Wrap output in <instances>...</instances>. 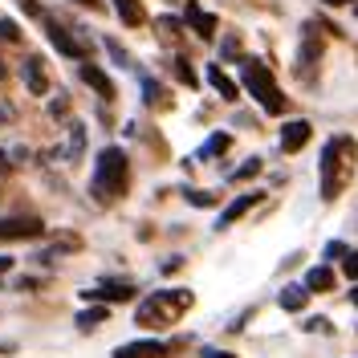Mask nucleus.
Segmentation results:
<instances>
[{"label": "nucleus", "instance_id": "nucleus-15", "mask_svg": "<svg viewBox=\"0 0 358 358\" xmlns=\"http://www.w3.org/2000/svg\"><path fill=\"white\" fill-rule=\"evenodd\" d=\"M306 301H310V289H306V285H289V289H281V310L297 313V310H306Z\"/></svg>", "mask_w": 358, "mask_h": 358}, {"label": "nucleus", "instance_id": "nucleus-21", "mask_svg": "<svg viewBox=\"0 0 358 358\" xmlns=\"http://www.w3.org/2000/svg\"><path fill=\"white\" fill-rule=\"evenodd\" d=\"M17 41H21V24L0 17V45H17Z\"/></svg>", "mask_w": 358, "mask_h": 358}, {"label": "nucleus", "instance_id": "nucleus-7", "mask_svg": "<svg viewBox=\"0 0 358 358\" xmlns=\"http://www.w3.org/2000/svg\"><path fill=\"white\" fill-rule=\"evenodd\" d=\"M310 122H306V118H293V122H285V127H281V151H301V147H306V143H310Z\"/></svg>", "mask_w": 358, "mask_h": 358}, {"label": "nucleus", "instance_id": "nucleus-27", "mask_svg": "<svg viewBox=\"0 0 358 358\" xmlns=\"http://www.w3.org/2000/svg\"><path fill=\"white\" fill-rule=\"evenodd\" d=\"M187 200L196 203V208H212V203H216L212 196H208V192H187Z\"/></svg>", "mask_w": 358, "mask_h": 358}, {"label": "nucleus", "instance_id": "nucleus-23", "mask_svg": "<svg viewBox=\"0 0 358 358\" xmlns=\"http://www.w3.org/2000/svg\"><path fill=\"white\" fill-rule=\"evenodd\" d=\"M220 151H228V134H212L208 147H203V155H220Z\"/></svg>", "mask_w": 358, "mask_h": 358}, {"label": "nucleus", "instance_id": "nucleus-9", "mask_svg": "<svg viewBox=\"0 0 358 358\" xmlns=\"http://www.w3.org/2000/svg\"><path fill=\"white\" fill-rule=\"evenodd\" d=\"M183 17H187V24H192L200 37H216V17H212V13H203L200 4H187V13H183Z\"/></svg>", "mask_w": 358, "mask_h": 358}, {"label": "nucleus", "instance_id": "nucleus-17", "mask_svg": "<svg viewBox=\"0 0 358 358\" xmlns=\"http://www.w3.org/2000/svg\"><path fill=\"white\" fill-rule=\"evenodd\" d=\"M24 159H29V147H21V143L4 147V151H0V176H4V171H13V167H21Z\"/></svg>", "mask_w": 358, "mask_h": 358}, {"label": "nucleus", "instance_id": "nucleus-10", "mask_svg": "<svg viewBox=\"0 0 358 358\" xmlns=\"http://www.w3.org/2000/svg\"><path fill=\"white\" fill-rule=\"evenodd\" d=\"M45 29H49V41L57 45V49H62L66 57H73V53H82V45L73 41V37H69V33H66V29H62L57 21H49V17H45Z\"/></svg>", "mask_w": 358, "mask_h": 358}, {"label": "nucleus", "instance_id": "nucleus-4", "mask_svg": "<svg viewBox=\"0 0 358 358\" xmlns=\"http://www.w3.org/2000/svg\"><path fill=\"white\" fill-rule=\"evenodd\" d=\"M192 306V293L187 289H171V293H151L143 306H138V322H159V317H176Z\"/></svg>", "mask_w": 358, "mask_h": 358}, {"label": "nucleus", "instance_id": "nucleus-34", "mask_svg": "<svg viewBox=\"0 0 358 358\" xmlns=\"http://www.w3.org/2000/svg\"><path fill=\"white\" fill-rule=\"evenodd\" d=\"M326 4H350V0H326Z\"/></svg>", "mask_w": 358, "mask_h": 358}, {"label": "nucleus", "instance_id": "nucleus-19", "mask_svg": "<svg viewBox=\"0 0 358 358\" xmlns=\"http://www.w3.org/2000/svg\"><path fill=\"white\" fill-rule=\"evenodd\" d=\"M82 151H86V127H82V122H73V127H69V147H66V155L78 159Z\"/></svg>", "mask_w": 358, "mask_h": 358}, {"label": "nucleus", "instance_id": "nucleus-6", "mask_svg": "<svg viewBox=\"0 0 358 358\" xmlns=\"http://www.w3.org/2000/svg\"><path fill=\"white\" fill-rule=\"evenodd\" d=\"M114 358H167V342H155V338H143V342H127L118 346Z\"/></svg>", "mask_w": 358, "mask_h": 358}, {"label": "nucleus", "instance_id": "nucleus-2", "mask_svg": "<svg viewBox=\"0 0 358 358\" xmlns=\"http://www.w3.org/2000/svg\"><path fill=\"white\" fill-rule=\"evenodd\" d=\"M94 192L102 200H118L127 192V155L118 147H106L98 155V171H94Z\"/></svg>", "mask_w": 358, "mask_h": 358}, {"label": "nucleus", "instance_id": "nucleus-8", "mask_svg": "<svg viewBox=\"0 0 358 358\" xmlns=\"http://www.w3.org/2000/svg\"><path fill=\"white\" fill-rule=\"evenodd\" d=\"M131 293L134 289H131V285H122V281H106L102 289H86L82 297H86V301H127Z\"/></svg>", "mask_w": 358, "mask_h": 358}, {"label": "nucleus", "instance_id": "nucleus-1", "mask_svg": "<svg viewBox=\"0 0 358 358\" xmlns=\"http://www.w3.org/2000/svg\"><path fill=\"white\" fill-rule=\"evenodd\" d=\"M350 159H355V143L350 138H330L322 147V196L334 200L342 192V179L350 171Z\"/></svg>", "mask_w": 358, "mask_h": 358}, {"label": "nucleus", "instance_id": "nucleus-22", "mask_svg": "<svg viewBox=\"0 0 358 358\" xmlns=\"http://www.w3.org/2000/svg\"><path fill=\"white\" fill-rule=\"evenodd\" d=\"M106 322V310H82L78 313V326L82 330H94V326H102Z\"/></svg>", "mask_w": 358, "mask_h": 358}, {"label": "nucleus", "instance_id": "nucleus-12", "mask_svg": "<svg viewBox=\"0 0 358 358\" xmlns=\"http://www.w3.org/2000/svg\"><path fill=\"white\" fill-rule=\"evenodd\" d=\"M208 82H212V90L220 94L224 102H236V82H232L220 66H208Z\"/></svg>", "mask_w": 358, "mask_h": 358}, {"label": "nucleus", "instance_id": "nucleus-30", "mask_svg": "<svg viewBox=\"0 0 358 358\" xmlns=\"http://www.w3.org/2000/svg\"><path fill=\"white\" fill-rule=\"evenodd\" d=\"M203 358H236V355H228V350H203Z\"/></svg>", "mask_w": 358, "mask_h": 358}, {"label": "nucleus", "instance_id": "nucleus-29", "mask_svg": "<svg viewBox=\"0 0 358 358\" xmlns=\"http://www.w3.org/2000/svg\"><path fill=\"white\" fill-rule=\"evenodd\" d=\"M8 118H13V106H8V102H0V122H8Z\"/></svg>", "mask_w": 358, "mask_h": 358}, {"label": "nucleus", "instance_id": "nucleus-3", "mask_svg": "<svg viewBox=\"0 0 358 358\" xmlns=\"http://www.w3.org/2000/svg\"><path fill=\"white\" fill-rule=\"evenodd\" d=\"M245 86H248V94H252V98H257L268 114H281V110H285V94L277 90L273 73H268L261 62H248V66H245Z\"/></svg>", "mask_w": 358, "mask_h": 358}, {"label": "nucleus", "instance_id": "nucleus-26", "mask_svg": "<svg viewBox=\"0 0 358 358\" xmlns=\"http://www.w3.org/2000/svg\"><path fill=\"white\" fill-rule=\"evenodd\" d=\"M342 268H346V277H350V281H358V252H346Z\"/></svg>", "mask_w": 358, "mask_h": 358}, {"label": "nucleus", "instance_id": "nucleus-33", "mask_svg": "<svg viewBox=\"0 0 358 358\" xmlns=\"http://www.w3.org/2000/svg\"><path fill=\"white\" fill-rule=\"evenodd\" d=\"M4 73H8V69H4V62H0V82H4Z\"/></svg>", "mask_w": 358, "mask_h": 358}, {"label": "nucleus", "instance_id": "nucleus-11", "mask_svg": "<svg viewBox=\"0 0 358 358\" xmlns=\"http://www.w3.org/2000/svg\"><path fill=\"white\" fill-rule=\"evenodd\" d=\"M21 73H24V86H29V94H45V90H49V78H45V69H41V62H37V57H29Z\"/></svg>", "mask_w": 358, "mask_h": 358}, {"label": "nucleus", "instance_id": "nucleus-32", "mask_svg": "<svg viewBox=\"0 0 358 358\" xmlns=\"http://www.w3.org/2000/svg\"><path fill=\"white\" fill-rule=\"evenodd\" d=\"M8 265H13V261H4V257H0V273H4V268H8Z\"/></svg>", "mask_w": 358, "mask_h": 358}, {"label": "nucleus", "instance_id": "nucleus-16", "mask_svg": "<svg viewBox=\"0 0 358 358\" xmlns=\"http://www.w3.org/2000/svg\"><path fill=\"white\" fill-rule=\"evenodd\" d=\"M306 289H313V293H326V289H334V273H330L326 265L310 268V273H306Z\"/></svg>", "mask_w": 358, "mask_h": 358}, {"label": "nucleus", "instance_id": "nucleus-31", "mask_svg": "<svg viewBox=\"0 0 358 358\" xmlns=\"http://www.w3.org/2000/svg\"><path fill=\"white\" fill-rule=\"evenodd\" d=\"M350 301H355V306H358V285H355V289H350Z\"/></svg>", "mask_w": 358, "mask_h": 358}, {"label": "nucleus", "instance_id": "nucleus-5", "mask_svg": "<svg viewBox=\"0 0 358 358\" xmlns=\"http://www.w3.org/2000/svg\"><path fill=\"white\" fill-rule=\"evenodd\" d=\"M41 232H45V224L33 220V216H8V220H0V241H33Z\"/></svg>", "mask_w": 358, "mask_h": 358}, {"label": "nucleus", "instance_id": "nucleus-20", "mask_svg": "<svg viewBox=\"0 0 358 358\" xmlns=\"http://www.w3.org/2000/svg\"><path fill=\"white\" fill-rule=\"evenodd\" d=\"M114 8H118L122 24H138V21H143V8H138V0H114Z\"/></svg>", "mask_w": 358, "mask_h": 358}, {"label": "nucleus", "instance_id": "nucleus-28", "mask_svg": "<svg viewBox=\"0 0 358 358\" xmlns=\"http://www.w3.org/2000/svg\"><path fill=\"white\" fill-rule=\"evenodd\" d=\"M179 78H183V82H187V86H196V73H192V69H187V62H179Z\"/></svg>", "mask_w": 358, "mask_h": 358}, {"label": "nucleus", "instance_id": "nucleus-25", "mask_svg": "<svg viewBox=\"0 0 358 358\" xmlns=\"http://www.w3.org/2000/svg\"><path fill=\"white\" fill-rule=\"evenodd\" d=\"M49 114H53V118H66V114H69V102H66V94H57V98L49 102Z\"/></svg>", "mask_w": 358, "mask_h": 358}, {"label": "nucleus", "instance_id": "nucleus-13", "mask_svg": "<svg viewBox=\"0 0 358 358\" xmlns=\"http://www.w3.org/2000/svg\"><path fill=\"white\" fill-rule=\"evenodd\" d=\"M257 200H261L257 192H252V196H241V200H232V203H228V208L220 212V224H216V228H228V224H236V220H241V216H245V212H248V208H252Z\"/></svg>", "mask_w": 358, "mask_h": 358}, {"label": "nucleus", "instance_id": "nucleus-14", "mask_svg": "<svg viewBox=\"0 0 358 358\" xmlns=\"http://www.w3.org/2000/svg\"><path fill=\"white\" fill-rule=\"evenodd\" d=\"M82 82H86V86H94L102 98H114V82L98 66H82Z\"/></svg>", "mask_w": 358, "mask_h": 358}, {"label": "nucleus", "instance_id": "nucleus-18", "mask_svg": "<svg viewBox=\"0 0 358 358\" xmlns=\"http://www.w3.org/2000/svg\"><path fill=\"white\" fill-rule=\"evenodd\" d=\"M317 53H322V45H317V37H306V45H301V53H297V73H310V66L317 62Z\"/></svg>", "mask_w": 358, "mask_h": 358}, {"label": "nucleus", "instance_id": "nucleus-24", "mask_svg": "<svg viewBox=\"0 0 358 358\" xmlns=\"http://www.w3.org/2000/svg\"><path fill=\"white\" fill-rule=\"evenodd\" d=\"M257 171H261V159H248V163H245V167H241V171H232V179L241 183V179H252V176H257Z\"/></svg>", "mask_w": 358, "mask_h": 358}]
</instances>
